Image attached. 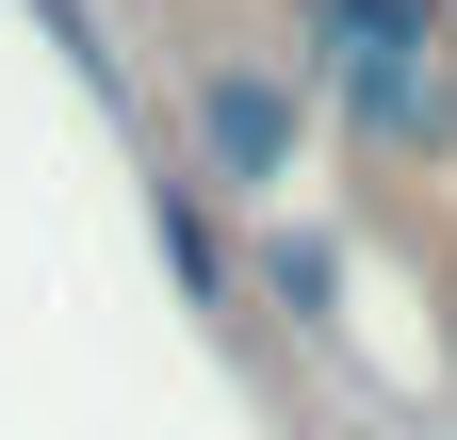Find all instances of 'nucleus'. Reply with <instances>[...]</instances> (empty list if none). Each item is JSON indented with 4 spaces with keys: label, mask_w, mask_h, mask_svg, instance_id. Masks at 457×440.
Listing matches in <instances>:
<instances>
[{
    "label": "nucleus",
    "mask_w": 457,
    "mask_h": 440,
    "mask_svg": "<svg viewBox=\"0 0 457 440\" xmlns=\"http://www.w3.org/2000/svg\"><path fill=\"white\" fill-rule=\"evenodd\" d=\"M147 229H163V278L196 294V326H245V261H228V229H212V180L163 163V180H147Z\"/></svg>",
    "instance_id": "obj_3"
},
{
    "label": "nucleus",
    "mask_w": 457,
    "mask_h": 440,
    "mask_svg": "<svg viewBox=\"0 0 457 440\" xmlns=\"http://www.w3.org/2000/svg\"><path fill=\"white\" fill-rule=\"evenodd\" d=\"M278 294L327 310V294H343V245H327V229H278Z\"/></svg>",
    "instance_id": "obj_4"
},
{
    "label": "nucleus",
    "mask_w": 457,
    "mask_h": 440,
    "mask_svg": "<svg viewBox=\"0 0 457 440\" xmlns=\"http://www.w3.org/2000/svg\"><path fill=\"white\" fill-rule=\"evenodd\" d=\"M180 131H196V180H212V196H295V163H311V82L262 66V49H212V66L180 82Z\"/></svg>",
    "instance_id": "obj_2"
},
{
    "label": "nucleus",
    "mask_w": 457,
    "mask_h": 440,
    "mask_svg": "<svg viewBox=\"0 0 457 440\" xmlns=\"http://www.w3.org/2000/svg\"><path fill=\"white\" fill-rule=\"evenodd\" d=\"M295 82L376 163L457 131V0H295Z\"/></svg>",
    "instance_id": "obj_1"
}]
</instances>
